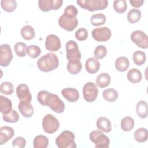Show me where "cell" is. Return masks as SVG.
I'll list each match as a JSON object with an SVG mask.
<instances>
[{"instance_id":"2e32d148","label":"cell","mask_w":148,"mask_h":148,"mask_svg":"<svg viewBox=\"0 0 148 148\" xmlns=\"http://www.w3.org/2000/svg\"><path fill=\"white\" fill-rule=\"evenodd\" d=\"M14 135V130L8 126H3L0 128V145H3L10 140Z\"/></svg>"},{"instance_id":"d6a6232c","label":"cell","mask_w":148,"mask_h":148,"mask_svg":"<svg viewBox=\"0 0 148 148\" xmlns=\"http://www.w3.org/2000/svg\"><path fill=\"white\" fill-rule=\"evenodd\" d=\"M132 60L136 65L141 66L143 65L146 60V54L140 50L135 51L132 55Z\"/></svg>"},{"instance_id":"b9f144b4","label":"cell","mask_w":148,"mask_h":148,"mask_svg":"<svg viewBox=\"0 0 148 148\" xmlns=\"http://www.w3.org/2000/svg\"><path fill=\"white\" fill-rule=\"evenodd\" d=\"M88 37L87 30L84 28L78 29L75 32V38L79 41H83L87 39Z\"/></svg>"},{"instance_id":"f1b7e54d","label":"cell","mask_w":148,"mask_h":148,"mask_svg":"<svg viewBox=\"0 0 148 148\" xmlns=\"http://www.w3.org/2000/svg\"><path fill=\"white\" fill-rule=\"evenodd\" d=\"M102 96L106 101L113 102L117 99L118 92L114 88H108L103 91Z\"/></svg>"},{"instance_id":"d6986e66","label":"cell","mask_w":148,"mask_h":148,"mask_svg":"<svg viewBox=\"0 0 148 148\" xmlns=\"http://www.w3.org/2000/svg\"><path fill=\"white\" fill-rule=\"evenodd\" d=\"M100 68L99 61L94 57H90L87 59L85 63V68L86 71L91 74L97 73Z\"/></svg>"},{"instance_id":"9c48e42d","label":"cell","mask_w":148,"mask_h":148,"mask_svg":"<svg viewBox=\"0 0 148 148\" xmlns=\"http://www.w3.org/2000/svg\"><path fill=\"white\" fill-rule=\"evenodd\" d=\"M130 39L138 47L143 49H147L148 36L143 31L140 30L133 31L130 35Z\"/></svg>"},{"instance_id":"1f68e13d","label":"cell","mask_w":148,"mask_h":148,"mask_svg":"<svg viewBox=\"0 0 148 148\" xmlns=\"http://www.w3.org/2000/svg\"><path fill=\"white\" fill-rule=\"evenodd\" d=\"M135 121L134 119L130 116H127L122 119L120 123L121 130L124 131H130L134 127Z\"/></svg>"},{"instance_id":"e0dca14e","label":"cell","mask_w":148,"mask_h":148,"mask_svg":"<svg viewBox=\"0 0 148 148\" xmlns=\"http://www.w3.org/2000/svg\"><path fill=\"white\" fill-rule=\"evenodd\" d=\"M61 94L62 96L70 102H75L79 98V93L75 88H65L62 90Z\"/></svg>"},{"instance_id":"e575fe53","label":"cell","mask_w":148,"mask_h":148,"mask_svg":"<svg viewBox=\"0 0 148 148\" xmlns=\"http://www.w3.org/2000/svg\"><path fill=\"white\" fill-rule=\"evenodd\" d=\"M2 8L7 12H12L15 10L17 3L14 0H2L1 1Z\"/></svg>"},{"instance_id":"cb8c5ba5","label":"cell","mask_w":148,"mask_h":148,"mask_svg":"<svg viewBox=\"0 0 148 148\" xmlns=\"http://www.w3.org/2000/svg\"><path fill=\"white\" fill-rule=\"evenodd\" d=\"M128 80L132 83H137L140 82L142 79L141 72L136 68H131L130 69L127 75Z\"/></svg>"},{"instance_id":"8fae6325","label":"cell","mask_w":148,"mask_h":148,"mask_svg":"<svg viewBox=\"0 0 148 148\" xmlns=\"http://www.w3.org/2000/svg\"><path fill=\"white\" fill-rule=\"evenodd\" d=\"M66 58L68 60H79L81 58V53L79 51L77 43L74 40H69L65 45Z\"/></svg>"},{"instance_id":"f35d334b","label":"cell","mask_w":148,"mask_h":148,"mask_svg":"<svg viewBox=\"0 0 148 148\" xmlns=\"http://www.w3.org/2000/svg\"><path fill=\"white\" fill-rule=\"evenodd\" d=\"M27 47L25 43L23 42H17L14 46V50L17 56L23 57H25L27 54Z\"/></svg>"},{"instance_id":"7402d4cb","label":"cell","mask_w":148,"mask_h":148,"mask_svg":"<svg viewBox=\"0 0 148 148\" xmlns=\"http://www.w3.org/2000/svg\"><path fill=\"white\" fill-rule=\"evenodd\" d=\"M12 103L9 98L0 95V111L2 114H8L12 110Z\"/></svg>"},{"instance_id":"5b68a950","label":"cell","mask_w":148,"mask_h":148,"mask_svg":"<svg viewBox=\"0 0 148 148\" xmlns=\"http://www.w3.org/2000/svg\"><path fill=\"white\" fill-rule=\"evenodd\" d=\"M90 140L95 144L96 148H108L110 140L108 136L105 135L101 130H94L89 135Z\"/></svg>"},{"instance_id":"5bb4252c","label":"cell","mask_w":148,"mask_h":148,"mask_svg":"<svg viewBox=\"0 0 148 148\" xmlns=\"http://www.w3.org/2000/svg\"><path fill=\"white\" fill-rule=\"evenodd\" d=\"M61 47L60 38L56 35H49L46 39L45 48L51 51H58Z\"/></svg>"},{"instance_id":"44dd1931","label":"cell","mask_w":148,"mask_h":148,"mask_svg":"<svg viewBox=\"0 0 148 148\" xmlns=\"http://www.w3.org/2000/svg\"><path fill=\"white\" fill-rule=\"evenodd\" d=\"M66 68L71 74L76 75L79 73L82 68V65L80 61L79 60H68Z\"/></svg>"},{"instance_id":"f546056e","label":"cell","mask_w":148,"mask_h":148,"mask_svg":"<svg viewBox=\"0 0 148 148\" xmlns=\"http://www.w3.org/2000/svg\"><path fill=\"white\" fill-rule=\"evenodd\" d=\"M134 137L138 142H145L147 140L148 131L146 128H140L137 129L134 134Z\"/></svg>"},{"instance_id":"4316f807","label":"cell","mask_w":148,"mask_h":148,"mask_svg":"<svg viewBox=\"0 0 148 148\" xmlns=\"http://www.w3.org/2000/svg\"><path fill=\"white\" fill-rule=\"evenodd\" d=\"M49 145V139L45 135H39L35 137L33 140L34 148H46Z\"/></svg>"},{"instance_id":"d590c367","label":"cell","mask_w":148,"mask_h":148,"mask_svg":"<svg viewBox=\"0 0 148 148\" xmlns=\"http://www.w3.org/2000/svg\"><path fill=\"white\" fill-rule=\"evenodd\" d=\"M3 120L8 123H14L18 121L19 114L16 110L12 109L10 113L2 115Z\"/></svg>"},{"instance_id":"ba28073f","label":"cell","mask_w":148,"mask_h":148,"mask_svg":"<svg viewBox=\"0 0 148 148\" xmlns=\"http://www.w3.org/2000/svg\"><path fill=\"white\" fill-rule=\"evenodd\" d=\"M82 91L84 100L88 102H94L98 94V89L93 82L86 83L83 87Z\"/></svg>"},{"instance_id":"836d02e7","label":"cell","mask_w":148,"mask_h":148,"mask_svg":"<svg viewBox=\"0 0 148 148\" xmlns=\"http://www.w3.org/2000/svg\"><path fill=\"white\" fill-rule=\"evenodd\" d=\"M91 23L94 26H99L104 24L106 22V16L101 13H95L91 16L90 18Z\"/></svg>"},{"instance_id":"60d3db41","label":"cell","mask_w":148,"mask_h":148,"mask_svg":"<svg viewBox=\"0 0 148 148\" xmlns=\"http://www.w3.org/2000/svg\"><path fill=\"white\" fill-rule=\"evenodd\" d=\"M107 54V49L103 45L98 46L94 51V58L97 60L103 58Z\"/></svg>"},{"instance_id":"8992f818","label":"cell","mask_w":148,"mask_h":148,"mask_svg":"<svg viewBox=\"0 0 148 148\" xmlns=\"http://www.w3.org/2000/svg\"><path fill=\"white\" fill-rule=\"evenodd\" d=\"M58 25L67 31H72L77 26L78 20L74 16L63 13L58 19Z\"/></svg>"},{"instance_id":"7a4b0ae2","label":"cell","mask_w":148,"mask_h":148,"mask_svg":"<svg viewBox=\"0 0 148 148\" xmlns=\"http://www.w3.org/2000/svg\"><path fill=\"white\" fill-rule=\"evenodd\" d=\"M39 69L44 72H48L57 69L59 60L56 54L48 53L40 57L36 62Z\"/></svg>"},{"instance_id":"ee69618b","label":"cell","mask_w":148,"mask_h":148,"mask_svg":"<svg viewBox=\"0 0 148 148\" xmlns=\"http://www.w3.org/2000/svg\"><path fill=\"white\" fill-rule=\"evenodd\" d=\"M64 13H66L70 15L74 16L76 17L78 13L77 9L73 5H68L66 6L64 11Z\"/></svg>"},{"instance_id":"8d00e7d4","label":"cell","mask_w":148,"mask_h":148,"mask_svg":"<svg viewBox=\"0 0 148 148\" xmlns=\"http://www.w3.org/2000/svg\"><path fill=\"white\" fill-rule=\"evenodd\" d=\"M114 10L118 13H123L127 10V4L125 0H116L113 2Z\"/></svg>"},{"instance_id":"7bdbcfd3","label":"cell","mask_w":148,"mask_h":148,"mask_svg":"<svg viewBox=\"0 0 148 148\" xmlns=\"http://www.w3.org/2000/svg\"><path fill=\"white\" fill-rule=\"evenodd\" d=\"M26 140L21 136L16 137L12 142V146L16 148H23L25 146Z\"/></svg>"},{"instance_id":"ab89813d","label":"cell","mask_w":148,"mask_h":148,"mask_svg":"<svg viewBox=\"0 0 148 148\" xmlns=\"http://www.w3.org/2000/svg\"><path fill=\"white\" fill-rule=\"evenodd\" d=\"M0 91L2 94L5 95H10L14 91L13 85L11 82H4L0 85Z\"/></svg>"},{"instance_id":"74e56055","label":"cell","mask_w":148,"mask_h":148,"mask_svg":"<svg viewBox=\"0 0 148 148\" xmlns=\"http://www.w3.org/2000/svg\"><path fill=\"white\" fill-rule=\"evenodd\" d=\"M26 52L31 58H35L40 54L41 49L36 45H31L27 47Z\"/></svg>"},{"instance_id":"484cf974","label":"cell","mask_w":148,"mask_h":148,"mask_svg":"<svg viewBox=\"0 0 148 148\" xmlns=\"http://www.w3.org/2000/svg\"><path fill=\"white\" fill-rule=\"evenodd\" d=\"M111 81L110 75L107 73H101L98 75L96 79V84L100 88H105L108 87Z\"/></svg>"},{"instance_id":"ac0fdd59","label":"cell","mask_w":148,"mask_h":148,"mask_svg":"<svg viewBox=\"0 0 148 148\" xmlns=\"http://www.w3.org/2000/svg\"><path fill=\"white\" fill-rule=\"evenodd\" d=\"M18 108L24 117H31L34 114V108L29 102L20 101Z\"/></svg>"},{"instance_id":"ffe728a7","label":"cell","mask_w":148,"mask_h":148,"mask_svg":"<svg viewBox=\"0 0 148 148\" xmlns=\"http://www.w3.org/2000/svg\"><path fill=\"white\" fill-rule=\"evenodd\" d=\"M96 125L98 130L108 133L112 131V124L110 121L106 117H101L98 119Z\"/></svg>"},{"instance_id":"4fadbf2b","label":"cell","mask_w":148,"mask_h":148,"mask_svg":"<svg viewBox=\"0 0 148 148\" xmlns=\"http://www.w3.org/2000/svg\"><path fill=\"white\" fill-rule=\"evenodd\" d=\"M63 3L62 0H39L38 6L43 12L55 10L60 8Z\"/></svg>"},{"instance_id":"d4e9b609","label":"cell","mask_w":148,"mask_h":148,"mask_svg":"<svg viewBox=\"0 0 148 148\" xmlns=\"http://www.w3.org/2000/svg\"><path fill=\"white\" fill-rule=\"evenodd\" d=\"M136 112L138 117L140 118H146L148 114V108L147 102L143 100H141L138 102L136 106Z\"/></svg>"},{"instance_id":"3957f363","label":"cell","mask_w":148,"mask_h":148,"mask_svg":"<svg viewBox=\"0 0 148 148\" xmlns=\"http://www.w3.org/2000/svg\"><path fill=\"white\" fill-rule=\"evenodd\" d=\"M74 134L68 130H65L56 138V144L59 148H75Z\"/></svg>"},{"instance_id":"603a6c76","label":"cell","mask_w":148,"mask_h":148,"mask_svg":"<svg viewBox=\"0 0 148 148\" xmlns=\"http://www.w3.org/2000/svg\"><path fill=\"white\" fill-rule=\"evenodd\" d=\"M130 66V61L126 57H119L115 61L116 69L121 72L126 71Z\"/></svg>"},{"instance_id":"83f0119b","label":"cell","mask_w":148,"mask_h":148,"mask_svg":"<svg viewBox=\"0 0 148 148\" xmlns=\"http://www.w3.org/2000/svg\"><path fill=\"white\" fill-rule=\"evenodd\" d=\"M21 35L26 40H29L33 39L35 35L34 29L29 25H26L23 27L20 30Z\"/></svg>"},{"instance_id":"f6af8a7d","label":"cell","mask_w":148,"mask_h":148,"mask_svg":"<svg viewBox=\"0 0 148 148\" xmlns=\"http://www.w3.org/2000/svg\"><path fill=\"white\" fill-rule=\"evenodd\" d=\"M130 3L132 7L139 8L143 5V4L144 3V1H143V0H140V1L131 0V1H130Z\"/></svg>"},{"instance_id":"6da1fadb","label":"cell","mask_w":148,"mask_h":148,"mask_svg":"<svg viewBox=\"0 0 148 148\" xmlns=\"http://www.w3.org/2000/svg\"><path fill=\"white\" fill-rule=\"evenodd\" d=\"M37 99L39 103L49 107L56 113H62L65 110V104L58 96L47 91H40L37 94Z\"/></svg>"},{"instance_id":"52a82bcc","label":"cell","mask_w":148,"mask_h":148,"mask_svg":"<svg viewBox=\"0 0 148 148\" xmlns=\"http://www.w3.org/2000/svg\"><path fill=\"white\" fill-rule=\"evenodd\" d=\"M42 127L44 131L47 134L56 132L60 127V123L57 118L51 114H46L42 120Z\"/></svg>"},{"instance_id":"30bf717a","label":"cell","mask_w":148,"mask_h":148,"mask_svg":"<svg viewBox=\"0 0 148 148\" xmlns=\"http://www.w3.org/2000/svg\"><path fill=\"white\" fill-rule=\"evenodd\" d=\"M13 59V54L10 45L2 44L0 46V65L1 66L6 67Z\"/></svg>"},{"instance_id":"9a60e30c","label":"cell","mask_w":148,"mask_h":148,"mask_svg":"<svg viewBox=\"0 0 148 148\" xmlns=\"http://www.w3.org/2000/svg\"><path fill=\"white\" fill-rule=\"evenodd\" d=\"M16 94L20 101L29 102L32 99L28 86L25 84H20L16 87Z\"/></svg>"},{"instance_id":"7c38bea8","label":"cell","mask_w":148,"mask_h":148,"mask_svg":"<svg viewBox=\"0 0 148 148\" xmlns=\"http://www.w3.org/2000/svg\"><path fill=\"white\" fill-rule=\"evenodd\" d=\"M91 35L93 39L97 42H106L110 39L112 33L109 28L102 27L94 29Z\"/></svg>"},{"instance_id":"277c9868","label":"cell","mask_w":148,"mask_h":148,"mask_svg":"<svg viewBox=\"0 0 148 148\" xmlns=\"http://www.w3.org/2000/svg\"><path fill=\"white\" fill-rule=\"evenodd\" d=\"M76 2L82 8L90 12L104 10L108 5L107 0H77Z\"/></svg>"},{"instance_id":"4dcf8cb0","label":"cell","mask_w":148,"mask_h":148,"mask_svg":"<svg viewBox=\"0 0 148 148\" xmlns=\"http://www.w3.org/2000/svg\"><path fill=\"white\" fill-rule=\"evenodd\" d=\"M142 16L140 10L137 9H132L127 13V20L131 24H135L138 22Z\"/></svg>"}]
</instances>
